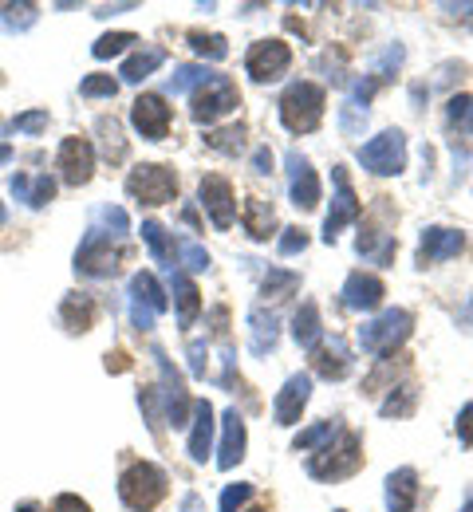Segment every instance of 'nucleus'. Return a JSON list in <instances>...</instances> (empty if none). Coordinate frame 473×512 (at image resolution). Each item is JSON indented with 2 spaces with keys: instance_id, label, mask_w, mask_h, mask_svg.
<instances>
[{
  "instance_id": "obj_32",
  "label": "nucleus",
  "mask_w": 473,
  "mask_h": 512,
  "mask_svg": "<svg viewBox=\"0 0 473 512\" xmlns=\"http://www.w3.org/2000/svg\"><path fill=\"white\" fill-rule=\"evenodd\" d=\"M40 20L36 4H0V28L4 32H28Z\"/></svg>"
},
{
  "instance_id": "obj_43",
  "label": "nucleus",
  "mask_w": 473,
  "mask_h": 512,
  "mask_svg": "<svg viewBox=\"0 0 473 512\" xmlns=\"http://www.w3.org/2000/svg\"><path fill=\"white\" fill-rule=\"evenodd\" d=\"M99 134H103V150H107V158H123L127 154V146H123V138H119V123L115 119H99Z\"/></svg>"
},
{
  "instance_id": "obj_10",
  "label": "nucleus",
  "mask_w": 473,
  "mask_h": 512,
  "mask_svg": "<svg viewBox=\"0 0 473 512\" xmlns=\"http://www.w3.org/2000/svg\"><path fill=\"white\" fill-rule=\"evenodd\" d=\"M115 260H119V249L111 245V237L99 233V229H91L83 237L79 253H75V272L79 276H111L115 272Z\"/></svg>"
},
{
  "instance_id": "obj_46",
  "label": "nucleus",
  "mask_w": 473,
  "mask_h": 512,
  "mask_svg": "<svg viewBox=\"0 0 473 512\" xmlns=\"http://www.w3.org/2000/svg\"><path fill=\"white\" fill-rule=\"evenodd\" d=\"M99 221L107 225V237H127V229H131L127 213H123V209H111V205H107V209L99 213Z\"/></svg>"
},
{
  "instance_id": "obj_5",
  "label": "nucleus",
  "mask_w": 473,
  "mask_h": 512,
  "mask_svg": "<svg viewBox=\"0 0 473 512\" xmlns=\"http://www.w3.org/2000/svg\"><path fill=\"white\" fill-rule=\"evenodd\" d=\"M359 162H363V170L375 174V178L399 174L406 166V134L403 130H383V134H375V138L359 150Z\"/></svg>"
},
{
  "instance_id": "obj_41",
  "label": "nucleus",
  "mask_w": 473,
  "mask_h": 512,
  "mask_svg": "<svg viewBox=\"0 0 473 512\" xmlns=\"http://www.w3.org/2000/svg\"><path fill=\"white\" fill-rule=\"evenodd\" d=\"M414 402H418V390L414 386H399V394H391L383 402V418H406L414 410Z\"/></svg>"
},
{
  "instance_id": "obj_54",
  "label": "nucleus",
  "mask_w": 473,
  "mask_h": 512,
  "mask_svg": "<svg viewBox=\"0 0 473 512\" xmlns=\"http://www.w3.org/2000/svg\"><path fill=\"white\" fill-rule=\"evenodd\" d=\"M182 512H205V501L198 493H186V497H182Z\"/></svg>"
},
{
  "instance_id": "obj_50",
  "label": "nucleus",
  "mask_w": 473,
  "mask_h": 512,
  "mask_svg": "<svg viewBox=\"0 0 473 512\" xmlns=\"http://www.w3.org/2000/svg\"><path fill=\"white\" fill-rule=\"evenodd\" d=\"M52 512H91V509H87V501H79L75 493H64V497H56Z\"/></svg>"
},
{
  "instance_id": "obj_28",
  "label": "nucleus",
  "mask_w": 473,
  "mask_h": 512,
  "mask_svg": "<svg viewBox=\"0 0 473 512\" xmlns=\"http://www.w3.org/2000/svg\"><path fill=\"white\" fill-rule=\"evenodd\" d=\"M12 193H16L20 201H28L32 209H44V205L52 201V193H56V182H52L48 174H40V178L16 174V178H12Z\"/></svg>"
},
{
  "instance_id": "obj_47",
  "label": "nucleus",
  "mask_w": 473,
  "mask_h": 512,
  "mask_svg": "<svg viewBox=\"0 0 473 512\" xmlns=\"http://www.w3.org/2000/svg\"><path fill=\"white\" fill-rule=\"evenodd\" d=\"M44 127H48V111H24L12 119V130H20V134H40Z\"/></svg>"
},
{
  "instance_id": "obj_15",
  "label": "nucleus",
  "mask_w": 473,
  "mask_h": 512,
  "mask_svg": "<svg viewBox=\"0 0 473 512\" xmlns=\"http://www.w3.org/2000/svg\"><path fill=\"white\" fill-rule=\"evenodd\" d=\"M131 123L142 138L162 142L170 134V107L162 103V95H138L135 107H131Z\"/></svg>"
},
{
  "instance_id": "obj_21",
  "label": "nucleus",
  "mask_w": 473,
  "mask_h": 512,
  "mask_svg": "<svg viewBox=\"0 0 473 512\" xmlns=\"http://www.w3.org/2000/svg\"><path fill=\"white\" fill-rule=\"evenodd\" d=\"M312 367H316V375H324V379H343V375L351 371V351H347V343H343V339L320 343V347L312 351Z\"/></svg>"
},
{
  "instance_id": "obj_33",
  "label": "nucleus",
  "mask_w": 473,
  "mask_h": 512,
  "mask_svg": "<svg viewBox=\"0 0 473 512\" xmlns=\"http://www.w3.org/2000/svg\"><path fill=\"white\" fill-rule=\"evenodd\" d=\"M209 67L202 64H182L174 67V75H170V95H186V91H194V87H202V83H209Z\"/></svg>"
},
{
  "instance_id": "obj_36",
  "label": "nucleus",
  "mask_w": 473,
  "mask_h": 512,
  "mask_svg": "<svg viewBox=\"0 0 473 512\" xmlns=\"http://www.w3.org/2000/svg\"><path fill=\"white\" fill-rule=\"evenodd\" d=\"M190 48L205 56V60H225L229 56V44H225V36H217V32H190Z\"/></svg>"
},
{
  "instance_id": "obj_56",
  "label": "nucleus",
  "mask_w": 473,
  "mask_h": 512,
  "mask_svg": "<svg viewBox=\"0 0 473 512\" xmlns=\"http://www.w3.org/2000/svg\"><path fill=\"white\" fill-rule=\"evenodd\" d=\"M446 12H462V16H470L473 4H446Z\"/></svg>"
},
{
  "instance_id": "obj_52",
  "label": "nucleus",
  "mask_w": 473,
  "mask_h": 512,
  "mask_svg": "<svg viewBox=\"0 0 473 512\" xmlns=\"http://www.w3.org/2000/svg\"><path fill=\"white\" fill-rule=\"evenodd\" d=\"M190 371H194L198 379L205 375V343H198V339L190 343Z\"/></svg>"
},
{
  "instance_id": "obj_9",
  "label": "nucleus",
  "mask_w": 473,
  "mask_h": 512,
  "mask_svg": "<svg viewBox=\"0 0 473 512\" xmlns=\"http://www.w3.org/2000/svg\"><path fill=\"white\" fill-rule=\"evenodd\" d=\"M166 292H162V284L150 276V272H138L135 280H131V320H135L138 331H150L154 320L166 312Z\"/></svg>"
},
{
  "instance_id": "obj_57",
  "label": "nucleus",
  "mask_w": 473,
  "mask_h": 512,
  "mask_svg": "<svg viewBox=\"0 0 473 512\" xmlns=\"http://www.w3.org/2000/svg\"><path fill=\"white\" fill-rule=\"evenodd\" d=\"M4 162H12V146H0V166Z\"/></svg>"
},
{
  "instance_id": "obj_31",
  "label": "nucleus",
  "mask_w": 473,
  "mask_h": 512,
  "mask_svg": "<svg viewBox=\"0 0 473 512\" xmlns=\"http://www.w3.org/2000/svg\"><path fill=\"white\" fill-rule=\"evenodd\" d=\"M162 60H166L162 48H142L138 56H131V60L123 64V79H127V83H142V79H150V75L162 67Z\"/></svg>"
},
{
  "instance_id": "obj_6",
  "label": "nucleus",
  "mask_w": 473,
  "mask_h": 512,
  "mask_svg": "<svg viewBox=\"0 0 473 512\" xmlns=\"http://www.w3.org/2000/svg\"><path fill=\"white\" fill-rule=\"evenodd\" d=\"M127 193L142 205H166L178 193V178L170 166H135L127 178Z\"/></svg>"
},
{
  "instance_id": "obj_18",
  "label": "nucleus",
  "mask_w": 473,
  "mask_h": 512,
  "mask_svg": "<svg viewBox=\"0 0 473 512\" xmlns=\"http://www.w3.org/2000/svg\"><path fill=\"white\" fill-rule=\"evenodd\" d=\"M466 237L458 229H442V225H430L422 229V241H418V264H438V260H450V256L462 253Z\"/></svg>"
},
{
  "instance_id": "obj_1",
  "label": "nucleus",
  "mask_w": 473,
  "mask_h": 512,
  "mask_svg": "<svg viewBox=\"0 0 473 512\" xmlns=\"http://www.w3.org/2000/svg\"><path fill=\"white\" fill-rule=\"evenodd\" d=\"M324 119V87L316 83H292L280 99V123L292 134H312Z\"/></svg>"
},
{
  "instance_id": "obj_62",
  "label": "nucleus",
  "mask_w": 473,
  "mask_h": 512,
  "mask_svg": "<svg viewBox=\"0 0 473 512\" xmlns=\"http://www.w3.org/2000/svg\"><path fill=\"white\" fill-rule=\"evenodd\" d=\"M336 512H343V509H336Z\"/></svg>"
},
{
  "instance_id": "obj_12",
  "label": "nucleus",
  "mask_w": 473,
  "mask_h": 512,
  "mask_svg": "<svg viewBox=\"0 0 473 512\" xmlns=\"http://www.w3.org/2000/svg\"><path fill=\"white\" fill-rule=\"evenodd\" d=\"M288 64H292V48H288L284 40H261V44H253L249 56H245V67H249V75H253L257 83L280 79V75L288 71Z\"/></svg>"
},
{
  "instance_id": "obj_60",
  "label": "nucleus",
  "mask_w": 473,
  "mask_h": 512,
  "mask_svg": "<svg viewBox=\"0 0 473 512\" xmlns=\"http://www.w3.org/2000/svg\"><path fill=\"white\" fill-rule=\"evenodd\" d=\"M4 217H8V213H4V205H0V225H4Z\"/></svg>"
},
{
  "instance_id": "obj_35",
  "label": "nucleus",
  "mask_w": 473,
  "mask_h": 512,
  "mask_svg": "<svg viewBox=\"0 0 473 512\" xmlns=\"http://www.w3.org/2000/svg\"><path fill=\"white\" fill-rule=\"evenodd\" d=\"M446 119H450V127L458 130V134H470L473 130V99L470 95H454V99L446 103Z\"/></svg>"
},
{
  "instance_id": "obj_16",
  "label": "nucleus",
  "mask_w": 473,
  "mask_h": 512,
  "mask_svg": "<svg viewBox=\"0 0 473 512\" xmlns=\"http://www.w3.org/2000/svg\"><path fill=\"white\" fill-rule=\"evenodd\" d=\"M308 398H312V379H308V375H292L288 383L280 386L276 402H272V418H276V426H292V422H300V410L308 406Z\"/></svg>"
},
{
  "instance_id": "obj_19",
  "label": "nucleus",
  "mask_w": 473,
  "mask_h": 512,
  "mask_svg": "<svg viewBox=\"0 0 473 512\" xmlns=\"http://www.w3.org/2000/svg\"><path fill=\"white\" fill-rule=\"evenodd\" d=\"M383 296H387V288H383V280L371 276V272H351L347 284H343V304H347L351 312H371V308L383 304Z\"/></svg>"
},
{
  "instance_id": "obj_44",
  "label": "nucleus",
  "mask_w": 473,
  "mask_h": 512,
  "mask_svg": "<svg viewBox=\"0 0 473 512\" xmlns=\"http://www.w3.org/2000/svg\"><path fill=\"white\" fill-rule=\"evenodd\" d=\"M178 256H182V264H186L190 272H205V268H209V253H205L198 241H182V245H178Z\"/></svg>"
},
{
  "instance_id": "obj_37",
  "label": "nucleus",
  "mask_w": 473,
  "mask_h": 512,
  "mask_svg": "<svg viewBox=\"0 0 473 512\" xmlns=\"http://www.w3.org/2000/svg\"><path fill=\"white\" fill-rule=\"evenodd\" d=\"M131 44H138V36H131V32H111V36H103V40H95V48H91V56H95V60H111V56H119V52H127Z\"/></svg>"
},
{
  "instance_id": "obj_7",
  "label": "nucleus",
  "mask_w": 473,
  "mask_h": 512,
  "mask_svg": "<svg viewBox=\"0 0 473 512\" xmlns=\"http://www.w3.org/2000/svg\"><path fill=\"white\" fill-rule=\"evenodd\" d=\"M237 103H241V95H237L233 79L213 71L209 83H202L198 95H194V123H217V119L229 115Z\"/></svg>"
},
{
  "instance_id": "obj_53",
  "label": "nucleus",
  "mask_w": 473,
  "mask_h": 512,
  "mask_svg": "<svg viewBox=\"0 0 473 512\" xmlns=\"http://www.w3.org/2000/svg\"><path fill=\"white\" fill-rule=\"evenodd\" d=\"M253 170H257V174H269V170H272V154H269V146H261V150L253 154Z\"/></svg>"
},
{
  "instance_id": "obj_42",
  "label": "nucleus",
  "mask_w": 473,
  "mask_h": 512,
  "mask_svg": "<svg viewBox=\"0 0 473 512\" xmlns=\"http://www.w3.org/2000/svg\"><path fill=\"white\" fill-rule=\"evenodd\" d=\"M142 241L150 245L154 260H170V241H166V229L158 221H142Z\"/></svg>"
},
{
  "instance_id": "obj_29",
  "label": "nucleus",
  "mask_w": 473,
  "mask_h": 512,
  "mask_svg": "<svg viewBox=\"0 0 473 512\" xmlns=\"http://www.w3.org/2000/svg\"><path fill=\"white\" fill-rule=\"evenodd\" d=\"M60 320L68 331H87L95 323V300L75 292V296H64V308H60Z\"/></svg>"
},
{
  "instance_id": "obj_26",
  "label": "nucleus",
  "mask_w": 473,
  "mask_h": 512,
  "mask_svg": "<svg viewBox=\"0 0 473 512\" xmlns=\"http://www.w3.org/2000/svg\"><path fill=\"white\" fill-rule=\"evenodd\" d=\"M213 406L209 402H194V430H190V457L194 461H205L209 457V446H213Z\"/></svg>"
},
{
  "instance_id": "obj_17",
  "label": "nucleus",
  "mask_w": 473,
  "mask_h": 512,
  "mask_svg": "<svg viewBox=\"0 0 473 512\" xmlns=\"http://www.w3.org/2000/svg\"><path fill=\"white\" fill-rule=\"evenodd\" d=\"M60 170H64V182L68 186H87L91 182L95 150H91L87 138H64V146H60Z\"/></svg>"
},
{
  "instance_id": "obj_59",
  "label": "nucleus",
  "mask_w": 473,
  "mask_h": 512,
  "mask_svg": "<svg viewBox=\"0 0 473 512\" xmlns=\"http://www.w3.org/2000/svg\"><path fill=\"white\" fill-rule=\"evenodd\" d=\"M462 512H473V497H470V501H466V509H462Z\"/></svg>"
},
{
  "instance_id": "obj_40",
  "label": "nucleus",
  "mask_w": 473,
  "mask_h": 512,
  "mask_svg": "<svg viewBox=\"0 0 473 512\" xmlns=\"http://www.w3.org/2000/svg\"><path fill=\"white\" fill-rule=\"evenodd\" d=\"M115 91H119V83L111 75H87L79 83V95L83 99H115Z\"/></svg>"
},
{
  "instance_id": "obj_14",
  "label": "nucleus",
  "mask_w": 473,
  "mask_h": 512,
  "mask_svg": "<svg viewBox=\"0 0 473 512\" xmlns=\"http://www.w3.org/2000/svg\"><path fill=\"white\" fill-rule=\"evenodd\" d=\"M198 193H202V205H205V213L213 217V225H217V229H229V225H233V217H237V197H233V186H229L221 174H209V178H202Z\"/></svg>"
},
{
  "instance_id": "obj_25",
  "label": "nucleus",
  "mask_w": 473,
  "mask_h": 512,
  "mask_svg": "<svg viewBox=\"0 0 473 512\" xmlns=\"http://www.w3.org/2000/svg\"><path fill=\"white\" fill-rule=\"evenodd\" d=\"M170 292H174V304H178V323H182V327H194L198 312H202V296H198L194 280L182 276V272H174V276H170Z\"/></svg>"
},
{
  "instance_id": "obj_4",
  "label": "nucleus",
  "mask_w": 473,
  "mask_h": 512,
  "mask_svg": "<svg viewBox=\"0 0 473 512\" xmlns=\"http://www.w3.org/2000/svg\"><path fill=\"white\" fill-rule=\"evenodd\" d=\"M410 327H414V316L406 308H387L383 316H375V320L359 327V347L367 355H391L399 343H406Z\"/></svg>"
},
{
  "instance_id": "obj_48",
  "label": "nucleus",
  "mask_w": 473,
  "mask_h": 512,
  "mask_svg": "<svg viewBox=\"0 0 473 512\" xmlns=\"http://www.w3.org/2000/svg\"><path fill=\"white\" fill-rule=\"evenodd\" d=\"M304 245H308V233H304V229H284V237H280V256L304 253Z\"/></svg>"
},
{
  "instance_id": "obj_49",
  "label": "nucleus",
  "mask_w": 473,
  "mask_h": 512,
  "mask_svg": "<svg viewBox=\"0 0 473 512\" xmlns=\"http://www.w3.org/2000/svg\"><path fill=\"white\" fill-rule=\"evenodd\" d=\"M339 123H343L347 134H363L367 115H359V111H355V103H343V107H339Z\"/></svg>"
},
{
  "instance_id": "obj_22",
  "label": "nucleus",
  "mask_w": 473,
  "mask_h": 512,
  "mask_svg": "<svg viewBox=\"0 0 473 512\" xmlns=\"http://www.w3.org/2000/svg\"><path fill=\"white\" fill-rule=\"evenodd\" d=\"M414 505H418V473L395 469L387 477V512H410Z\"/></svg>"
},
{
  "instance_id": "obj_34",
  "label": "nucleus",
  "mask_w": 473,
  "mask_h": 512,
  "mask_svg": "<svg viewBox=\"0 0 473 512\" xmlns=\"http://www.w3.org/2000/svg\"><path fill=\"white\" fill-rule=\"evenodd\" d=\"M339 430V422H316V426H308V430H300L296 434V442H292V449H300V453H308V449H316V446H328L332 438H336Z\"/></svg>"
},
{
  "instance_id": "obj_51",
  "label": "nucleus",
  "mask_w": 473,
  "mask_h": 512,
  "mask_svg": "<svg viewBox=\"0 0 473 512\" xmlns=\"http://www.w3.org/2000/svg\"><path fill=\"white\" fill-rule=\"evenodd\" d=\"M458 438H462L466 446L473 442V402L466 406V410H462V414H458Z\"/></svg>"
},
{
  "instance_id": "obj_24",
  "label": "nucleus",
  "mask_w": 473,
  "mask_h": 512,
  "mask_svg": "<svg viewBox=\"0 0 473 512\" xmlns=\"http://www.w3.org/2000/svg\"><path fill=\"white\" fill-rule=\"evenodd\" d=\"M292 339L304 347V351H316L320 339H324V323H320V308L312 300H304L296 308V320H292Z\"/></svg>"
},
{
  "instance_id": "obj_39",
  "label": "nucleus",
  "mask_w": 473,
  "mask_h": 512,
  "mask_svg": "<svg viewBox=\"0 0 473 512\" xmlns=\"http://www.w3.org/2000/svg\"><path fill=\"white\" fill-rule=\"evenodd\" d=\"M205 142L217 150V154H237L245 146V127H225V130H213L205 134Z\"/></svg>"
},
{
  "instance_id": "obj_23",
  "label": "nucleus",
  "mask_w": 473,
  "mask_h": 512,
  "mask_svg": "<svg viewBox=\"0 0 473 512\" xmlns=\"http://www.w3.org/2000/svg\"><path fill=\"white\" fill-rule=\"evenodd\" d=\"M249 347H253V355H269L276 351V343H280V320L265 312V308H253L249 312Z\"/></svg>"
},
{
  "instance_id": "obj_61",
  "label": "nucleus",
  "mask_w": 473,
  "mask_h": 512,
  "mask_svg": "<svg viewBox=\"0 0 473 512\" xmlns=\"http://www.w3.org/2000/svg\"><path fill=\"white\" fill-rule=\"evenodd\" d=\"M253 512H265V509H253Z\"/></svg>"
},
{
  "instance_id": "obj_58",
  "label": "nucleus",
  "mask_w": 473,
  "mask_h": 512,
  "mask_svg": "<svg viewBox=\"0 0 473 512\" xmlns=\"http://www.w3.org/2000/svg\"><path fill=\"white\" fill-rule=\"evenodd\" d=\"M16 512H40V509H36V505H20Z\"/></svg>"
},
{
  "instance_id": "obj_3",
  "label": "nucleus",
  "mask_w": 473,
  "mask_h": 512,
  "mask_svg": "<svg viewBox=\"0 0 473 512\" xmlns=\"http://www.w3.org/2000/svg\"><path fill=\"white\" fill-rule=\"evenodd\" d=\"M119 497L131 512H150L162 497H166V473L150 461H138L123 473L119 481Z\"/></svg>"
},
{
  "instance_id": "obj_27",
  "label": "nucleus",
  "mask_w": 473,
  "mask_h": 512,
  "mask_svg": "<svg viewBox=\"0 0 473 512\" xmlns=\"http://www.w3.org/2000/svg\"><path fill=\"white\" fill-rule=\"evenodd\" d=\"M241 221H245V233H249L253 241H269L272 225H276V213H272L269 201H261V197H249V201H245V213H241Z\"/></svg>"
},
{
  "instance_id": "obj_13",
  "label": "nucleus",
  "mask_w": 473,
  "mask_h": 512,
  "mask_svg": "<svg viewBox=\"0 0 473 512\" xmlns=\"http://www.w3.org/2000/svg\"><path fill=\"white\" fill-rule=\"evenodd\" d=\"M332 178H336V197H332V213H328V221H324V241H328V245H336V237L343 233V225L359 221V197H355L351 182H347V170L336 166Z\"/></svg>"
},
{
  "instance_id": "obj_2",
  "label": "nucleus",
  "mask_w": 473,
  "mask_h": 512,
  "mask_svg": "<svg viewBox=\"0 0 473 512\" xmlns=\"http://www.w3.org/2000/svg\"><path fill=\"white\" fill-rule=\"evenodd\" d=\"M359 461H363V453H359V434L339 430L336 438L308 461V473H312L316 481H339V477H351V473L359 469Z\"/></svg>"
},
{
  "instance_id": "obj_38",
  "label": "nucleus",
  "mask_w": 473,
  "mask_h": 512,
  "mask_svg": "<svg viewBox=\"0 0 473 512\" xmlns=\"http://www.w3.org/2000/svg\"><path fill=\"white\" fill-rule=\"evenodd\" d=\"M300 288V276L296 272H280V268H269V276H265V284H261V292L272 296V300H280V296H288V292H296Z\"/></svg>"
},
{
  "instance_id": "obj_30",
  "label": "nucleus",
  "mask_w": 473,
  "mask_h": 512,
  "mask_svg": "<svg viewBox=\"0 0 473 512\" xmlns=\"http://www.w3.org/2000/svg\"><path fill=\"white\" fill-rule=\"evenodd\" d=\"M359 256H367V260H375V264H391V260H395V233L363 229V233H359Z\"/></svg>"
},
{
  "instance_id": "obj_20",
  "label": "nucleus",
  "mask_w": 473,
  "mask_h": 512,
  "mask_svg": "<svg viewBox=\"0 0 473 512\" xmlns=\"http://www.w3.org/2000/svg\"><path fill=\"white\" fill-rule=\"evenodd\" d=\"M245 457V418L237 410L221 414V449H217V469H233Z\"/></svg>"
},
{
  "instance_id": "obj_55",
  "label": "nucleus",
  "mask_w": 473,
  "mask_h": 512,
  "mask_svg": "<svg viewBox=\"0 0 473 512\" xmlns=\"http://www.w3.org/2000/svg\"><path fill=\"white\" fill-rule=\"evenodd\" d=\"M107 371H127V359L123 355H107Z\"/></svg>"
},
{
  "instance_id": "obj_8",
  "label": "nucleus",
  "mask_w": 473,
  "mask_h": 512,
  "mask_svg": "<svg viewBox=\"0 0 473 512\" xmlns=\"http://www.w3.org/2000/svg\"><path fill=\"white\" fill-rule=\"evenodd\" d=\"M154 359H158V375H162V406H166V422L174 426V430H182L186 422H190V410H194V402H190V394H186V383H182V375L170 367V359L154 347Z\"/></svg>"
},
{
  "instance_id": "obj_45",
  "label": "nucleus",
  "mask_w": 473,
  "mask_h": 512,
  "mask_svg": "<svg viewBox=\"0 0 473 512\" xmlns=\"http://www.w3.org/2000/svg\"><path fill=\"white\" fill-rule=\"evenodd\" d=\"M249 497H253V485H245V481L225 485V493H221V512H237Z\"/></svg>"
},
{
  "instance_id": "obj_11",
  "label": "nucleus",
  "mask_w": 473,
  "mask_h": 512,
  "mask_svg": "<svg viewBox=\"0 0 473 512\" xmlns=\"http://www.w3.org/2000/svg\"><path fill=\"white\" fill-rule=\"evenodd\" d=\"M284 166H288V193H292V205H296V209H316V205H320V178H316L312 162H308L300 150H288V154H284Z\"/></svg>"
}]
</instances>
